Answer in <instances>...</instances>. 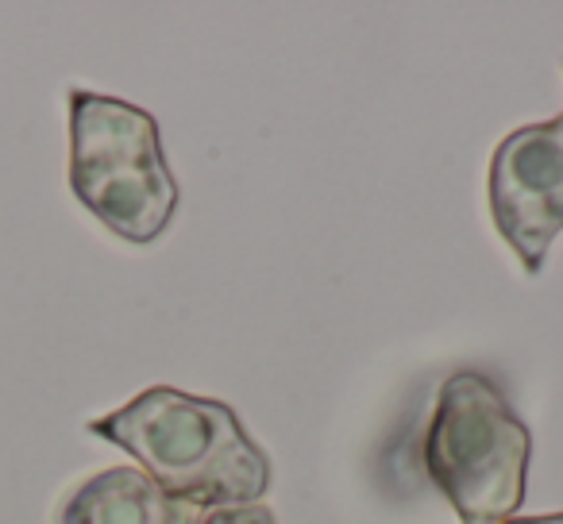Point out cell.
Segmentation results:
<instances>
[{"label": "cell", "mask_w": 563, "mask_h": 524, "mask_svg": "<svg viewBox=\"0 0 563 524\" xmlns=\"http://www.w3.org/2000/svg\"><path fill=\"white\" fill-rule=\"evenodd\" d=\"M89 432L128 451L147 478L197 509L258 505L271 486V459L243 432L232 405L217 398L151 386Z\"/></svg>", "instance_id": "1"}, {"label": "cell", "mask_w": 563, "mask_h": 524, "mask_svg": "<svg viewBox=\"0 0 563 524\" xmlns=\"http://www.w3.org/2000/svg\"><path fill=\"white\" fill-rule=\"evenodd\" d=\"M70 189L124 243H155L178 209V181L147 109L70 89Z\"/></svg>", "instance_id": "2"}, {"label": "cell", "mask_w": 563, "mask_h": 524, "mask_svg": "<svg viewBox=\"0 0 563 524\" xmlns=\"http://www.w3.org/2000/svg\"><path fill=\"white\" fill-rule=\"evenodd\" d=\"M529 455L532 432L490 378L460 370L440 386L424 432V470L463 524L514 521L525 501Z\"/></svg>", "instance_id": "3"}, {"label": "cell", "mask_w": 563, "mask_h": 524, "mask_svg": "<svg viewBox=\"0 0 563 524\" xmlns=\"http://www.w3.org/2000/svg\"><path fill=\"white\" fill-rule=\"evenodd\" d=\"M486 189L498 235L517 250L521 267L537 275L563 232V112L509 132L490 158Z\"/></svg>", "instance_id": "4"}, {"label": "cell", "mask_w": 563, "mask_h": 524, "mask_svg": "<svg viewBox=\"0 0 563 524\" xmlns=\"http://www.w3.org/2000/svg\"><path fill=\"white\" fill-rule=\"evenodd\" d=\"M201 509L166 493L140 467L86 478L58 509V524H201Z\"/></svg>", "instance_id": "5"}, {"label": "cell", "mask_w": 563, "mask_h": 524, "mask_svg": "<svg viewBox=\"0 0 563 524\" xmlns=\"http://www.w3.org/2000/svg\"><path fill=\"white\" fill-rule=\"evenodd\" d=\"M201 524H274V513L266 505H235V509H212Z\"/></svg>", "instance_id": "6"}, {"label": "cell", "mask_w": 563, "mask_h": 524, "mask_svg": "<svg viewBox=\"0 0 563 524\" xmlns=\"http://www.w3.org/2000/svg\"><path fill=\"white\" fill-rule=\"evenodd\" d=\"M506 524H563V513H548V516H514Z\"/></svg>", "instance_id": "7"}]
</instances>
